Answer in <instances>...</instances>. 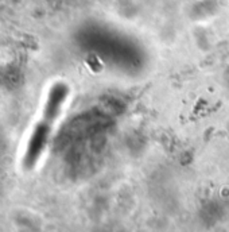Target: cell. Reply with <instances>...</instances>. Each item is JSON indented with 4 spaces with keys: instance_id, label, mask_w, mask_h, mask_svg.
<instances>
[{
    "instance_id": "cell-1",
    "label": "cell",
    "mask_w": 229,
    "mask_h": 232,
    "mask_svg": "<svg viewBox=\"0 0 229 232\" xmlns=\"http://www.w3.org/2000/svg\"><path fill=\"white\" fill-rule=\"evenodd\" d=\"M67 94H69V88L63 82L54 84L51 89L48 90L42 119L36 123L35 128L32 129V134L28 139V143H27L24 158H23L24 167L31 169L40 158L46 144H47L48 136L51 134L54 121L57 120L58 115L66 101Z\"/></svg>"
}]
</instances>
